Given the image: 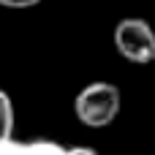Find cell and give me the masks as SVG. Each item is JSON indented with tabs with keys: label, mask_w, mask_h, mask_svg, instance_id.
Returning <instances> with one entry per match:
<instances>
[{
	"label": "cell",
	"mask_w": 155,
	"mask_h": 155,
	"mask_svg": "<svg viewBox=\"0 0 155 155\" xmlns=\"http://www.w3.org/2000/svg\"><path fill=\"white\" fill-rule=\"evenodd\" d=\"M74 112H76L82 125L106 128L120 114V90L114 84H109V82H93L76 95Z\"/></svg>",
	"instance_id": "cell-1"
},
{
	"label": "cell",
	"mask_w": 155,
	"mask_h": 155,
	"mask_svg": "<svg viewBox=\"0 0 155 155\" xmlns=\"http://www.w3.org/2000/svg\"><path fill=\"white\" fill-rule=\"evenodd\" d=\"M114 49L128 63H136V65L155 63V30L150 27V22L139 16L120 19L114 27Z\"/></svg>",
	"instance_id": "cell-2"
},
{
	"label": "cell",
	"mask_w": 155,
	"mask_h": 155,
	"mask_svg": "<svg viewBox=\"0 0 155 155\" xmlns=\"http://www.w3.org/2000/svg\"><path fill=\"white\" fill-rule=\"evenodd\" d=\"M68 150L60 147L57 142L35 139V142H16L14 136L0 147V155H65Z\"/></svg>",
	"instance_id": "cell-3"
},
{
	"label": "cell",
	"mask_w": 155,
	"mask_h": 155,
	"mask_svg": "<svg viewBox=\"0 0 155 155\" xmlns=\"http://www.w3.org/2000/svg\"><path fill=\"white\" fill-rule=\"evenodd\" d=\"M14 136V106L5 90H0V147Z\"/></svg>",
	"instance_id": "cell-4"
},
{
	"label": "cell",
	"mask_w": 155,
	"mask_h": 155,
	"mask_svg": "<svg viewBox=\"0 0 155 155\" xmlns=\"http://www.w3.org/2000/svg\"><path fill=\"white\" fill-rule=\"evenodd\" d=\"M41 0H0V5L3 8H33V5H38Z\"/></svg>",
	"instance_id": "cell-5"
},
{
	"label": "cell",
	"mask_w": 155,
	"mask_h": 155,
	"mask_svg": "<svg viewBox=\"0 0 155 155\" xmlns=\"http://www.w3.org/2000/svg\"><path fill=\"white\" fill-rule=\"evenodd\" d=\"M65 155H98V153L90 150V147H74V150H68Z\"/></svg>",
	"instance_id": "cell-6"
}]
</instances>
